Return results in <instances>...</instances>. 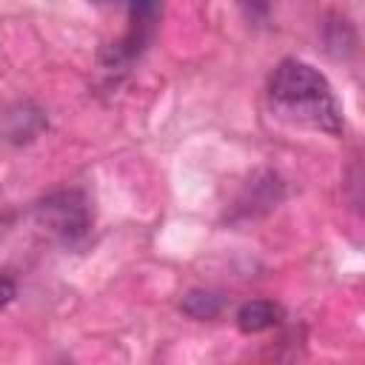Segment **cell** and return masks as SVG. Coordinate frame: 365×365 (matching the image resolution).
<instances>
[{"mask_svg":"<svg viewBox=\"0 0 365 365\" xmlns=\"http://www.w3.org/2000/svg\"><path fill=\"white\" fill-rule=\"evenodd\" d=\"M157 14H160V6H154V3L128 6V31L117 43H111L100 51V63L108 71H117V68H125L128 63H134L154 40Z\"/></svg>","mask_w":365,"mask_h":365,"instance_id":"3","label":"cell"},{"mask_svg":"<svg viewBox=\"0 0 365 365\" xmlns=\"http://www.w3.org/2000/svg\"><path fill=\"white\" fill-rule=\"evenodd\" d=\"M34 217L63 245H80L91 231V208L86 194L77 188H60L48 194L46 200L37 202Z\"/></svg>","mask_w":365,"mask_h":365,"instance_id":"2","label":"cell"},{"mask_svg":"<svg viewBox=\"0 0 365 365\" xmlns=\"http://www.w3.org/2000/svg\"><path fill=\"white\" fill-rule=\"evenodd\" d=\"M268 100L274 114H279L288 123L328 134H342L345 128L342 106L325 74H319L311 63H302L297 57H288L274 68L268 80Z\"/></svg>","mask_w":365,"mask_h":365,"instance_id":"1","label":"cell"},{"mask_svg":"<svg viewBox=\"0 0 365 365\" xmlns=\"http://www.w3.org/2000/svg\"><path fill=\"white\" fill-rule=\"evenodd\" d=\"M17 297V282L9 274H0V311Z\"/></svg>","mask_w":365,"mask_h":365,"instance_id":"6","label":"cell"},{"mask_svg":"<svg viewBox=\"0 0 365 365\" xmlns=\"http://www.w3.org/2000/svg\"><path fill=\"white\" fill-rule=\"evenodd\" d=\"M282 308L271 299H251L242 302L237 311V325L242 334H262L268 328H277L282 322Z\"/></svg>","mask_w":365,"mask_h":365,"instance_id":"4","label":"cell"},{"mask_svg":"<svg viewBox=\"0 0 365 365\" xmlns=\"http://www.w3.org/2000/svg\"><path fill=\"white\" fill-rule=\"evenodd\" d=\"M182 314H188L191 319H214L222 311V299L214 291H202V288H191L182 299H180Z\"/></svg>","mask_w":365,"mask_h":365,"instance_id":"5","label":"cell"}]
</instances>
